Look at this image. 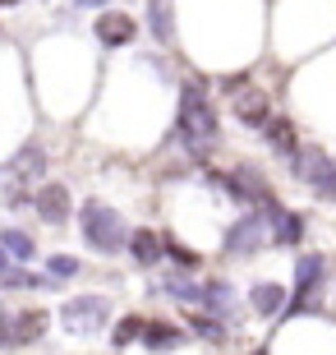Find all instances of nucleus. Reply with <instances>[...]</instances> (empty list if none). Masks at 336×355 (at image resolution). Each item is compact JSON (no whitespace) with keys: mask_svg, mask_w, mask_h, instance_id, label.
<instances>
[{"mask_svg":"<svg viewBox=\"0 0 336 355\" xmlns=\"http://www.w3.org/2000/svg\"><path fill=\"white\" fill-rule=\"evenodd\" d=\"M92 28H97V42H102V46H111V51H120V46H130V42L139 37L134 14H120V10H102Z\"/></svg>","mask_w":336,"mask_h":355,"instance_id":"6","label":"nucleus"},{"mask_svg":"<svg viewBox=\"0 0 336 355\" xmlns=\"http://www.w3.org/2000/svg\"><path fill=\"white\" fill-rule=\"evenodd\" d=\"M203 304L212 314H235V291L226 282H203Z\"/></svg>","mask_w":336,"mask_h":355,"instance_id":"16","label":"nucleus"},{"mask_svg":"<svg viewBox=\"0 0 336 355\" xmlns=\"http://www.w3.org/2000/svg\"><path fill=\"white\" fill-rule=\"evenodd\" d=\"M267 236H272V212L258 208V212L240 217V222L226 231V254H235V259H245V254H258Z\"/></svg>","mask_w":336,"mask_h":355,"instance_id":"5","label":"nucleus"},{"mask_svg":"<svg viewBox=\"0 0 336 355\" xmlns=\"http://www.w3.org/2000/svg\"><path fill=\"white\" fill-rule=\"evenodd\" d=\"M180 342H184V332L170 318H148V328H143V346L148 351H175Z\"/></svg>","mask_w":336,"mask_h":355,"instance_id":"11","label":"nucleus"},{"mask_svg":"<svg viewBox=\"0 0 336 355\" xmlns=\"http://www.w3.org/2000/svg\"><path fill=\"white\" fill-rule=\"evenodd\" d=\"M60 323H65V332H102L111 323V300H102V295H74L60 309Z\"/></svg>","mask_w":336,"mask_h":355,"instance_id":"4","label":"nucleus"},{"mask_svg":"<svg viewBox=\"0 0 336 355\" xmlns=\"http://www.w3.org/2000/svg\"><path fill=\"white\" fill-rule=\"evenodd\" d=\"M0 245H5L14 259H33V254H37V245H33V236H28V231H5V236H0Z\"/></svg>","mask_w":336,"mask_h":355,"instance_id":"18","label":"nucleus"},{"mask_svg":"<svg viewBox=\"0 0 336 355\" xmlns=\"http://www.w3.org/2000/svg\"><path fill=\"white\" fill-rule=\"evenodd\" d=\"M33 208H37L42 222L65 226V217H69V189H65V184H42L37 198H33Z\"/></svg>","mask_w":336,"mask_h":355,"instance_id":"7","label":"nucleus"},{"mask_svg":"<svg viewBox=\"0 0 336 355\" xmlns=\"http://www.w3.org/2000/svg\"><path fill=\"white\" fill-rule=\"evenodd\" d=\"M304 231H309V226H304V217H299V212L272 208V240H276V245H299V240H304Z\"/></svg>","mask_w":336,"mask_h":355,"instance_id":"12","label":"nucleus"},{"mask_svg":"<svg viewBox=\"0 0 336 355\" xmlns=\"http://www.w3.org/2000/svg\"><path fill=\"white\" fill-rule=\"evenodd\" d=\"M148 24H152L157 42H170V37H175V33H170V14H166V0H152V5H148Z\"/></svg>","mask_w":336,"mask_h":355,"instance_id":"19","label":"nucleus"},{"mask_svg":"<svg viewBox=\"0 0 336 355\" xmlns=\"http://www.w3.org/2000/svg\"><path fill=\"white\" fill-rule=\"evenodd\" d=\"M0 5H14V0H0Z\"/></svg>","mask_w":336,"mask_h":355,"instance_id":"28","label":"nucleus"},{"mask_svg":"<svg viewBox=\"0 0 336 355\" xmlns=\"http://www.w3.org/2000/svg\"><path fill=\"white\" fill-rule=\"evenodd\" d=\"M290 171L309 184L323 203H336V162L327 157V153H318V148H299L295 162H290Z\"/></svg>","mask_w":336,"mask_h":355,"instance_id":"3","label":"nucleus"},{"mask_svg":"<svg viewBox=\"0 0 336 355\" xmlns=\"http://www.w3.org/2000/svg\"><path fill=\"white\" fill-rule=\"evenodd\" d=\"M19 180H28V175H42L46 171V153H42V144H24L19 148V157H14V166H10Z\"/></svg>","mask_w":336,"mask_h":355,"instance_id":"15","label":"nucleus"},{"mask_svg":"<svg viewBox=\"0 0 336 355\" xmlns=\"http://www.w3.org/2000/svg\"><path fill=\"white\" fill-rule=\"evenodd\" d=\"M0 286H28V291H37V286H46V277L24 272V268H19V272H5V277H0Z\"/></svg>","mask_w":336,"mask_h":355,"instance_id":"23","label":"nucleus"},{"mask_svg":"<svg viewBox=\"0 0 336 355\" xmlns=\"http://www.w3.org/2000/svg\"><path fill=\"white\" fill-rule=\"evenodd\" d=\"M175 139H180L198 162L207 157V148L217 144V106L198 83L180 88V111H175Z\"/></svg>","mask_w":336,"mask_h":355,"instance_id":"1","label":"nucleus"},{"mask_svg":"<svg viewBox=\"0 0 336 355\" xmlns=\"http://www.w3.org/2000/svg\"><path fill=\"white\" fill-rule=\"evenodd\" d=\"M10 175H14V171H0V194H5V198H10V189H14V184H10Z\"/></svg>","mask_w":336,"mask_h":355,"instance_id":"25","label":"nucleus"},{"mask_svg":"<svg viewBox=\"0 0 336 355\" xmlns=\"http://www.w3.org/2000/svg\"><path fill=\"white\" fill-rule=\"evenodd\" d=\"M46 272H51L55 282H65V277H78V272H83V263H78L74 254H51V259H46Z\"/></svg>","mask_w":336,"mask_h":355,"instance_id":"20","label":"nucleus"},{"mask_svg":"<svg viewBox=\"0 0 336 355\" xmlns=\"http://www.w3.org/2000/svg\"><path fill=\"white\" fill-rule=\"evenodd\" d=\"M235 116H240V125L245 130H267L272 120V106L263 92H235Z\"/></svg>","mask_w":336,"mask_h":355,"instance_id":"9","label":"nucleus"},{"mask_svg":"<svg viewBox=\"0 0 336 355\" xmlns=\"http://www.w3.org/2000/svg\"><path fill=\"white\" fill-rule=\"evenodd\" d=\"M285 304H290V295H285L281 282H258V286L249 291V309H254V314H263V318L285 314Z\"/></svg>","mask_w":336,"mask_h":355,"instance_id":"8","label":"nucleus"},{"mask_svg":"<svg viewBox=\"0 0 336 355\" xmlns=\"http://www.w3.org/2000/svg\"><path fill=\"white\" fill-rule=\"evenodd\" d=\"M0 346H14V318H10V309H0Z\"/></svg>","mask_w":336,"mask_h":355,"instance_id":"24","label":"nucleus"},{"mask_svg":"<svg viewBox=\"0 0 336 355\" xmlns=\"http://www.w3.org/2000/svg\"><path fill=\"white\" fill-rule=\"evenodd\" d=\"M267 144H272V153H281V157H290L295 162V153H299V139H295V125L290 120H281V116H272L267 120Z\"/></svg>","mask_w":336,"mask_h":355,"instance_id":"14","label":"nucleus"},{"mask_svg":"<svg viewBox=\"0 0 336 355\" xmlns=\"http://www.w3.org/2000/svg\"><path fill=\"white\" fill-rule=\"evenodd\" d=\"M10 272V250H5V245H0V277Z\"/></svg>","mask_w":336,"mask_h":355,"instance_id":"26","label":"nucleus"},{"mask_svg":"<svg viewBox=\"0 0 336 355\" xmlns=\"http://www.w3.org/2000/svg\"><path fill=\"white\" fill-rule=\"evenodd\" d=\"M161 240H166V259H170V263H180V268H189V272H194V268H198V254L184 250L175 236H161Z\"/></svg>","mask_w":336,"mask_h":355,"instance_id":"22","label":"nucleus"},{"mask_svg":"<svg viewBox=\"0 0 336 355\" xmlns=\"http://www.w3.org/2000/svg\"><path fill=\"white\" fill-rule=\"evenodd\" d=\"M78 5H97V10H102V5H111V0H78Z\"/></svg>","mask_w":336,"mask_h":355,"instance_id":"27","label":"nucleus"},{"mask_svg":"<svg viewBox=\"0 0 336 355\" xmlns=\"http://www.w3.org/2000/svg\"><path fill=\"white\" fill-rule=\"evenodd\" d=\"M143 328H148V318H139V314H125L116 323V332H111V346H116V351H125V346H134L143 337Z\"/></svg>","mask_w":336,"mask_h":355,"instance_id":"17","label":"nucleus"},{"mask_svg":"<svg viewBox=\"0 0 336 355\" xmlns=\"http://www.w3.org/2000/svg\"><path fill=\"white\" fill-rule=\"evenodd\" d=\"M130 226H125V217H120L116 208H106V203H83V240H88V250L97 254H120L130 250Z\"/></svg>","mask_w":336,"mask_h":355,"instance_id":"2","label":"nucleus"},{"mask_svg":"<svg viewBox=\"0 0 336 355\" xmlns=\"http://www.w3.org/2000/svg\"><path fill=\"white\" fill-rule=\"evenodd\" d=\"M189 323H194V332L203 337V342H212V346L226 342V328H221L217 318H207V314H189Z\"/></svg>","mask_w":336,"mask_h":355,"instance_id":"21","label":"nucleus"},{"mask_svg":"<svg viewBox=\"0 0 336 355\" xmlns=\"http://www.w3.org/2000/svg\"><path fill=\"white\" fill-rule=\"evenodd\" d=\"M254 355H263V351H254Z\"/></svg>","mask_w":336,"mask_h":355,"instance_id":"29","label":"nucleus"},{"mask_svg":"<svg viewBox=\"0 0 336 355\" xmlns=\"http://www.w3.org/2000/svg\"><path fill=\"white\" fill-rule=\"evenodd\" d=\"M130 254H134V263L157 268V259L166 254V240H161V231H134L130 236Z\"/></svg>","mask_w":336,"mask_h":355,"instance_id":"13","label":"nucleus"},{"mask_svg":"<svg viewBox=\"0 0 336 355\" xmlns=\"http://www.w3.org/2000/svg\"><path fill=\"white\" fill-rule=\"evenodd\" d=\"M46 309H19L14 314V346H33V342H42L46 337Z\"/></svg>","mask_w":336,"mask_h":355,"instance_id":"10","label":"nucleus"}]
</instances>
